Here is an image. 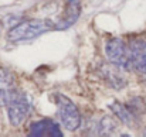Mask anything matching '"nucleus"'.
<instances>
[{
	"mask_svg": "<svg viewBox=\"0 0 146 137\" xmlns=\"http://www.w3.org/2000/svg\"><path fill=\"white\" fill-rule=\"evenodd\" d=\"M55 26L51 20L46 18H31V20H26L21 21L20 24L11 27V30L9 31V40L11 43H23V41H30L34 40L37 37H40L41 34L47 33L50 30H52Z\"/></svg>",
	"mask_w": 146,
	"mask_h": 137,
	"instance_id": "f257e3e1",
	"label": "nucleus"
},
{
	"mask_svg": "<svg viewBox=\"0 0 146 137\" xmlns=\"http://www.w3.org/2000/svg\"><path fill=\"white\" fill-rule=\"evenodd\" d=\"M7 113L11 126H20L30 113V102L24 92L16 91L7 103Z\"/></svg>",
	"mask_w": 146,
	"mask_h": 137,
	"instance_id": "f03ea898",
	"label": "nucleus"
},
{
	"mask_svg": "<svg viewBox=\"0 0 146 137\" xmlns=\"http://www.w3.org/2000/svg\"><path fill=\"white\" fill-rule=\"evenodd\" d=\"M57 103H58V115L62 126L71 132L77 130L81 124V115L77 106L64 95H57Z\"/></svg>",
	"mask_w": 146,
	"mask_h": 137,
	"instance_id": "7ed1b4c3",
	"label": "nucleus"
},
{
	"mask_svg": "<svg viewBox=\"0 0 146 137\" xmlns=\"http://www.w3.org/2000/svg\"><path fill=\"white\" fill-rule=\"evenodd\" d=\"M105 51H106L108 59L113 65H116V67H119L122 69H129V67H132L131 65L129 51H128L125 43L121 38H111L106 43Z\"/></svg>",
	"mask_w": 146,
	"mask_h": 137,
	"instance_id": "20e7f679",
	"label": "nucleus"
},
{
	"mask_svg": "<svg viewBox=\"0 0 146 137\" xmlns=\"http://www.w3.org/2000/svg\"><path fill=\"white\" fill-rule=\"evenodd\" d=\"M129 57L132 68L146 75V43L143 40H133L129 44Z\"/></svg>",
	"mask_w": 146,
	"mask_h": 137,
	"instance_id": "39448f33",
	"label": "nucleus"
},
{
	"mask_svg": "<svg viewBox=\"0 0 146 137\" xmlns=\"http://www.w3.org/2000/svg\"><path fill=\"white\" fill-rule=\"evenodd\" d=\"M16 93V82L10 71L0 67V107L7 106Z\"/></svg>",
	"mask_w": 146,
	"mask_h": 137,
	"instance_id": "423d86ee",
	"label": "nucleus"
},
{
	"mask_svg": "<svg viewBox=\"0 0 146 137\" xmlns=\"http://www.w3.org/2000/svg\"><path fill=\"white\" fill-rule=\"evenodd\" d=\"M30 136L36 137H61L62 133L60 130V126L48 119H44V120H40L37 123H34L31 127H30Z\"/></svg>",
	"mask_w": 146,
	"mask_h": 137,
	"instance_id": "0eeeda50",
	"label": "nucleus"
},
{
	"mask_svg": "<svg viewBox=\"0 0 146 137\" xmlns=\"http://www.w3.org/2000/svg\"><path fill=\"white\" fill-rule=\"evenodd\" d=\"M80 11H81V0H67V7H65L64 17H62L61 23L57 26V28L58 30H65L67 27L74 24L75 20L80 16Z\"/></svg>",
	"mask_w": 146,
	"mask_h": 137,
	"instance_id": "6e6552de",
	"label": "nucleus"
},
{
	"mask_svg": "<svg viewBox=\"0 0 146 137\" xmlns=\"http://www.w3.org/2000/svg\"><path fill=\"white\" fill-rule=\"evenodd\" d=\"M111 109L115 112V115L123 122V123H131L132 122V115H131V109L122 106L121 103H112Z\"/></svg>",
	"mask_w": 146,
	"mask_h": 137,
	"instance_id": "1a4fd4ad",
	"label": "nucleus"
},
{
	"mask_svg": "<svg viewBox=\"0 0 146 137\" xmlns=\"http://www.w3.org/2000/svg\"><path fill=\"white\" fill-rule=\"evenodd\" d=\"M145 133H146V132H145Z\"/></svg>",
	"mask_w": 146,
	"mask_h": 137,
	"instance_id": "9d476101",
	"label": "nucleus"
}]
</instances>
